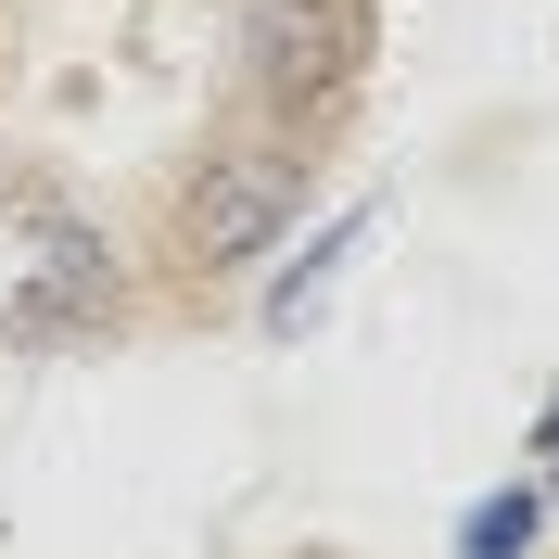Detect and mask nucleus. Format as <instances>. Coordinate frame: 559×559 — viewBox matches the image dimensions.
I'll use <instances>...</instances> for the list:
<instances>
[{"label":"nucleus","instance_id":"nucleus-1","mask_svg":"<svg viewBox=\"0 0 559 559\" xmlns=\"http://www.w3.org/2000/svg\"><path fill=\"white\" fill-rule=\"evenodd\" d=\"M115 306V254L103 229L51 191H0V331L13 344H64Z\"/></svg>","mask_w":559,"mask_h":559},{"label":"nucleus","instance_id":"nucleus-2","mask_svg":"<svg viewBox=\"0 0 559 559\" xmlns=\"http://www.w3.org/2000/svg\"><path fill=\"white\" fill-rule=\"evenodd\" d=\"M369 64V0H254V90L280 115H331Z\"/></svg>","mask_w":559,"mask_h":559},{"label":"nucleus","instance_id":"nucleus-3","mask_svg":"<svg viewBox=\"0 0 559 559\" xmlns=\"http://www.w3.org/2000/svg\"><path fill=\"white\" fill-rule=\"evenodd\" d=\"M293 204H306V166H293V153H216L178 242H191L204 280H216V267H254V254L280 242V216H293Z\"/></svg>","mask_w":559,"mask_h":559},{"label":"nucleus","instance_id":"nucleus-4","mask_svg":"<svg viewBox=\"0 0 559 559\" xmlns=\"http://www.w3.org/2000/svg\"><path fill=\"white\" fill-rule=\"evenodd\" d=\"M534 522H547V496H534V484L484 496V509L457 522V559H522V547H534Z\"/></svg>","mask_w":559,"mask_h":559},{"label":"nucleus","instance_id":"nucleus-5","mask_svg":"<svg viewBox=\"0 0 559 559\" xmlns=\"http://www.w3.org/2000/svg\"><path fill=\"white\" fill-rule=\"evenodd\" d=\"M534 445H547V496H559V407H547V419H534Z\"/></svg>","mask_w":559,"mask_h":559}]
</instances>
